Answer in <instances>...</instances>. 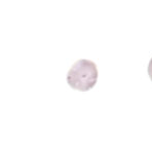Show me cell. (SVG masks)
Returning a JSON list of instances; mask_svg holds the SVG:
<instances>
[{
  "mask_svg": "<svg viewBox=\"0 0 152 150\" xmlns=\"http://www.w3.org/2000/svg\"><path fill=\"white\" fill-rule=\"evenodd\" d=\"M98 70L95 63L89 59L75 61L67 74V83L71 88L78 91H88L96 85Z\"/></svg>",
  "mask_w": 152,
  "mask_h": 150,
  "instance_id": "obj_1",
  "label": "cell"
},
{
  "mask_svg": "<svg viewBox=\"0 0 152 150\" xmlns=\"http://www.w3.org/2000/svg\"><path fill=\"white\" fill-rule=\"evenodd\" d=\"M148 75H149L150 79L152 80V59H150L149 65H148Z\"/></svg>",
  "mask_w": 152,
  "mask_h": 150,
  "instance_id": "obj_2",
  "label": "cell"
}]
</instances>
